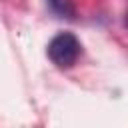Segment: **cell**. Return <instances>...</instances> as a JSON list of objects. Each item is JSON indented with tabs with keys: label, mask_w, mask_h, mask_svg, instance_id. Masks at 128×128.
Instances as JSON below:
<instances>
[{
	"label": "cell",
	"mask_w": 128,
	"mask_h": 128,
	"mask_svg": "<svg viewBox=\"0 0 128 128\" xmlns=\"http://www.w3.org/2000/svg\"><path fill=\"white\" fill-rule=\"evenodd\" d=\"M80 50H82L80 40L72 32H58L48 42L46 54L52 60V64H56L58 68H70V66L76 64Z\"/></svg>",
	"instance_id": "1"
},
{
	"label": "cell",
	"mask_w": 128,
	"mask_h": 128,
	"mask_svg": "<svg viewBox=\"0 0 128 128\" xmlns=\"http://www.w3.org/2000/svg\"><path fill=\"white\" fill-rule=\"evenodd\" d=\"M50 10L62 18H74V6L70 0H46Z\"/></svg>",
	"instance_id": "2"
},
{
	"label": "cell",
	"mask_w": 128,
	"mask_h": 128,
	"mask_svg": "<svg viewBox=\"0 0 128 128\" xmlns=\"http://www.w3.org/2000/svg\"><path fill=\"white\" fill-rule=\"evenodd\" d=\"M124 24H126V28H128V12H126V18H124Z\"/></svg>",
	"instance_id": "3"
}]
</instances>
